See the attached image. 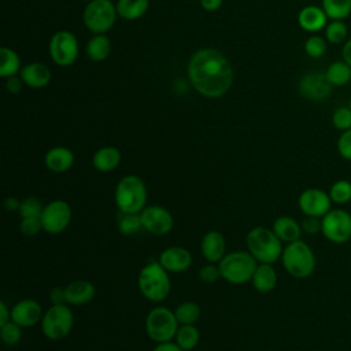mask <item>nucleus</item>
Segmentation results:
<instances>
[{"mask_svg":"<svg viewBox=\"0 0 351 351\" xmlns=\"http://www.w3.org/2000/svg\"><path fill=\"white\" fill-rule=\"evenodd\" d=\"M300 226H302V232L304 234H308V236H314V234H318L321 233V228H322V223H321V218H317V217H304V219L300 222Z\"/></svg>","mask_w":351,"mask_h":351,"instance_id":"37998d69","label":"nucleus"},{"mask_svg":"<svg viewBox=\"0 0 351 351\" xmlns=\"http://www.w3.org/2000/svg\"><path fill=\"white\" fill-rule=\"evenodd\" d=\"M117 14L110 0H92L84 10V23L92 33L103 34L112 27Z\"/></svg>","mask_w":351,"mask_h":351,"instance_id":"1a4fd4ad","label":"nucleus"},{"mask_svg":"<svg viewBox=\"0 0 351 351\" xmlns=\"http://www.w3.org/2000/svg\"><path fill=\"white\" fill-rule=\"evenodd\" d=\"M71 207L66 200L55 199L44 206L41 213L43 230L49 234L62 233L71 221Z\"/></svg>","mask_w":351,"mask_h":351,"instance_id":"9b49d317","label":"nucleus"},{"mask_svg":"<svg viewBox=\"0 0 351 351\" xmlns=\"http://www.w3.org/2000/svg\"><path fill=\"white\" fill-rule=\"evenodd\" d=\"M325 75L332 86H344L351 81V66L343 59L335 60L325 70Z\"/></svg>","mask_w":351,"mask_h":351,"instance_id":"a878e982","label":"nucleus"},{"mask_svg":"<svg viewBox=\"0 0 351 351\" xmlns=\"http://www.w3.org/2000/svg\"><path fill=\"white\" fill-rule=\"evenodd\" d=\"M321 7L329 19L344 21L351 15V0H321Z\"/></svg>","mask_w":351,"mask_h":351,"instance_id":"c756f323","label":"nucleus"},{"mask_svg":"<svg viewBox=\"0 0 351 351\" xmlns=\"http://www.w3.org/2000/svg\"><path fill=\"white\" fill-rule=\"evenodd\" d=\"M22 82H23V80L21 77H15V75L7 77V82H5L7 90L10 93H19L22 89Z\"/></svg>","mask_w":351,"mask_h":351,"instance_id":"a18cd8bd","label":"nucleus"},{"mask_svg":"<svg viewBox=\"0 0 351 351\" xmlns=\"http://www.w3.org/2000/svg\"><path fill=\"white\" fill-rule=\"evenodd\" d=\"M348 107L351 108V97H350V100H348Z\"/></svg>","mask_w":351,"mask_h":351,"instance_id":"603ef678","label":"nucleus"},{"mask_svg":"<svg viewBox=\"0 0 351 351\" xmlns=\"http://www.w3.org/2000/svg\"><path fill=\"white\" fill-rule=\"evenodd\" d=\"M49 55L58 66H70L78 55V43L71 32L60 30L49 41Z\"/></svg>","mask_w":351,"mask_h":351,"instance_id":"f8f14e48","label":"nucleus"},{"mask_svg":"<svg viewBox=\"0 0 351 351\" xmlns=\"http://www.w3.org/2000/svg\"><path fill=\"white\" fill-rule=\"evenodd\" d=\"M176 318L180 325L195 324L200 318V307L195 302H182L174 310Z\"/></svg>","mask_w":351,"mask_h":351,"instance_id":"2f4dec72","label":"nucleus"},{"mask_svg":"<svg viewBox=\"0 0 351 351\" xmlns=\"http://www.w3.org/2000/svg\"><path fill=\"white\" fill-rule=\"evenodd\" d=\"M280 259L287 273L295 278H307L314 273L317 265L314 251L302 239L288 243Z\"/></svg>","mask_w":351,"mask_h":351,"instance_id":"39448f33","label":"nucleus"},{"mask_svg":"<svg viewBox=\"0 0 351 351\" xmlns=\"http://www.w3.org/2000/svg\"><path fill=\"white\" fill-rule=\"evenodd\" d=\"M111 51V43L110 38L104 34H95L88 45H86V53L92 60L100 62L108 58Z\"/></svg>","mask_w":351,"mask_h":351,"instance_id":"c85d7f7f","label":"nucleus"},{"mask_svg":"<svg viewBox=\"0 0 351 351\" xmlns=\"http://www.w3.org/2000/svg\"><path fill=\"white\" fill-rule=\"evenodd\" d=\"M324 37L329 44H344L348 37V27L344 21L329 19L324 29Z\"/></svg>","mask_w":351,"mask_h":351,"instance_id":"7c9ffc66","label":"nucleus"},{"mask_svg":"<svg viewBox=\"0 0 351 351\" xmlns=\"http://www.w3.org/2000/svg\"><path fill=\"white\" fill-rule=\"evenodd\" d=\"M277 271L271 266V263H258L251 282L255 291L259 293H269L271 292L277 285Z\"/></svg>","mask_w":351,"mask_h":351,"instance_id":"b1692460","label":"nucleus"},{"mask_svg":"<svg viewBox=\"0 0 351 351\" xmlns=\"http://www.w3.org/2000/svg\"><path fill=\"white\" fill-rule=\"evenodd\" d=\"M341 59L351 66V38H347L341 47Z\"/></svg>","mask_w":351,"mask_h":351,"instance_id":"09e8293b","label":"nucleus"},{"mask_svg":"<svg viewBox=\"0 0 351 351\" xmlns=\"http://www.w3.org/2000/svg\"><path fill=\"white\" fill-rule=\"evenodd\" d=\"M44 163L49 171L60 174L73 167L74 154L66 147H53L47 151L44 156Z\"/></svg>","mask_w":351,"mask_h":351,"instance_id":"412c9836","label":"nucleus"},{"mask_svg":"<svg viewBox=\"0 0 351 351\" xmlns=\"http://www.w3.org/2000/svg\"><path fill=\"white\" fill-rule=\"evenodd\" d=\"M19 56L11 48L3 47L0 49V75L5 78L15 75L19 70Z\"/></svg>","mask_w":351,"mask_h":351,"instance_id":"473e14b6","label":"nucleus"},{"mask_svg":"<svg viewBox=\"0 0 351 351\" xmlns=\"http://www.w3.org/2000/svg\"><path fill=\"white\" fill-rule=\"evenodd\" d=\"M200 4L206 11H215L221 7L222 0H200Z\"/></svg>","mask_w":351,"mask_h":351,"instance_id":"3c124183","label":"nucleus"},{"mask_svg":"<svg viewBox=\"0 0 351 351\" xmlns=\"http://www.w3.org/2000/svg\"><path fill=\"white\" fill-rule=\"evenodd\" d=\"M333 204L344 206L351 202V181L337 180L335 181L328 191Z\"/></svg>","mask_w":351,"mask_h":351,"instance_id":"72a5a7b5","label":"nucleus"},{"mask_svg":"<svg viewBox=\"0 0 351 351\" xmlns=\"http://www.w3.org/2000/svg\"><path fill=\"white\" fill-rule=\"evenodd\" d=\"M332 125L340 132L351 129V108L348 106L337 107L332 114Z\"/></svg>","mask_w":351,"mask_h":351,"instance_id":"58836bf2","label":"nucleus"},{"mask_svg":"<svg viewBox=\"0 0 351 351\" xmlns=\"http://www.w3.org/2000/svg\"><path fill=\"white\" fill-rule=\"evenodd\" d=\"M81 1H86V3H89V1H92V0H81Z\"/></svg>","mask_w":351,"mask_h":351,"instance_id":"864d4df0","label":"nucleus"},{"mask_svg":"<svg viewBox=\"0 0 351 351\" xmlns=\"http://www.w3.org/2000/svg\"><path fill=\"white\" fill-rule=\"evenodd\" d=\"M66 303L69 306L88 304L96 295L95 285L88 280H73L64 287Z\"/></svg>","mask_w":351,"mask_h":351,"instance_id":"6ab92c4d","label":"nucleus"},{"mask_svg":"<svg viewBox=\"0 0 351 351\" xmlns=\"http://www.w3.org/2000/svg\"><path fill=\"white\" fill-rule=\"evenodd\" d=\"M19 206H21V200H18L16 197H5L4 199V207L8 210V211H18L19 210Z\"/></svg>","mask_w":351,"mask_h":351,"instance_id":"8fccbe9b","label":"nucleus"},{"mask_svg":"<svg viewBox=\"0 0 351 351\" xmlns=\"http://www.w3.org/2000/svg\"><path fill=\"white\" fill-rule=\"evenodd\" d=\"M22 326H19L18 324H15L14 321H8L3 325H0V337L1 341L5 346H15L21 341L22 339Z\"/></svg>","mask_w":351,"mask_h":351,"instance_id":"e433bc0d","label":"nucleus"},{"mask_svg":"<svg viewBox=\"0 0 351 351\" xmlns=\"http://www.w3.org/2000/svg\"><path fill=\"white\" fill-rule=\"evenodd\" d=\"M152 351H182V350L176 341H165V343H156Z\"/></svg>","mask_w":351,"mask_h":351,"instance_id":"49530a36","label":"nucleus"},{"mask_svg":"<svg viewBox=\"0 0 351 351\" xmlns=\"http://www.w3.org/2000/svg\"><path fill=\"white\" fill-rule=\"evenodd\" d=\"M174 339L182 351H192L199 344L200 332L195 326V324L180 325Z\"/></svg>","mask_w":351,"mask_h":351,"instance_id":"bb28decb","label":"nucleus"},{"mask_svg":"<svg viewBox=\"0 0 351 351\" xmlns=\"http://www.w3.org/2000/svg\"><path fill=\"white\" fill-rule=\"evenodd\" d=\"M271 229L276 233V236L285 244L300 240L302 233H303L300 223L289 215L277 217L273 222Z\"/></svg>","mask_w":351,"mask_h":351,"instance_id":"4be33fe9","label":"nucleus"},{"mask_svg":"<svg viewBox=\"0 0 351 351\" xmlns=\"http://www.w3.org/2000/svg\"><path fill=\"white\" fill-rule=\"evenodd\" d=\"M178 328L180 324L174 311L165 306L151 308L145 317V332L155 343L171 341L176 337Z\"/></svg>","mask_w":351,"mask_h":351,"instance_id":"0eeeda50","label":"nucleus"},{"mask_svg":"<svg viewBox=\"0 0 351 351\" xmlns=\"http://www.w3.org/2000/svg\"><path fill=\"white\" fill-rule=\"evenodd\" d=\"M256 266L258 261L248 251H232L218 262L221 278L234 285L251 281Z\"/></svg>","mask_w":351,"mask_h":351,"instance_id":"423d86ee","label":"nucleus"},{"mask_svg":"<svg viewBox=\"0 0 351 351\" xmlns=\"http://www.w3.org/2000/svg\"><path fill=\"white\" fill-rule=\"evenodd\" d=\"M143 229L154 236L167 234L174 226V218L171 213L158 204L145 206L140 213Z\"/></svg>","mask_w":351,"mask_h":351,"instance_id":"4468645a","label":"nucleus"},{"mask_svg":"<svg viewBox=\"0 0 351 351\" xmlns=\"http://www.w3.org/2000/svg\"><path fill=\"white\" fill-rule=\"evenodd\" d=\"M137 285L140 293L151 302L165 300L171 289L169 271L158 261L149 262L141 267Z\"/></svg>","mask_w":351,"mask_h":351,"instance_id":"20e7f679","label":"nucleus"},{"mask_svg":"<svg viewBox=\"0 0 351 351\" xmlns=\"http://www.w3.org/2000/svg\"><path fill=\"white\" fill-rule=\"evenodd\" d=\"M43 315V307L34 299L18 300L11 307V321H14L22 328H30L40 324Z\"/></svg>","mask_w":351,"mask_h":351,"instance_id":"dca6fc26","label":"nucleus"},{"mask_svg":"<svg viewBox=\"0 0 351 351\" xmlns=\"http://www.w3.org/2000/svg\"><path fill=\"white\" fill-rule=\"evenodd\" d=\"M19 230L23 236L33 237L37 236L43 230V223L40 217H25L21 218L19 222Z\"/></svg>","mask_w":351,"mask_h":351,"instance_id":"ea45409f","label":"nucleus"},{"mask_svg":"<svg viewBox=\"0 0 351 351\" xmlns=\"http://www.w3.org/2000/svg\"><path fill=\"white\" fill-rule=\"evenodd\" d=\"M247 251L258 263H274L281 258L282 241L276 236L273 229L265 226L252 228L245 237Z\"/></svg>","mask_w":351,"mask_h":351,"instance_id":"7ed1b4c3","label":"nucleus"},{"mask_svg":"<svg viewBox=\"0 0 351 351\" xmlns=\"http://www.w3.org/2000/svg\"><path fill=\"white\" fill-rule=\"evenodd\" d=\"M21 78L30 88H44L51 81V71L44 63L33 62L21 70Z\"/></svg>","mask_w":351,"mask_h":351,"instance_id":"393cba45","label":"nucleus"},{"mask_svg":"<svg viewBox=\"0 0 351 351\" xmlns=\"http://www.w3.org/2000/svg\"><path fill=\"white\" fill-rule=\"evenodd\" d=\"M43 210H44L43 202L36 196H29V197H25L23 200H21V206H19L18 213H19L21 218L41 217Z\"/></svg>","mask_w":351,"mask_h":351,"instance_id":"4c0bfd02","label":"nucleus"},{"mask_svg":"<svg viewBox=\"0 0 351 351\" xmlns=\"http://www.w3.org/2000/svg\"><path fill=\"white\" fill-rule=\"evenodd\" d=\"M158 262L169 273H182L191 267L192 255L181 245H170L159 254Z\"/></svg>","mask_w":351,"mask_h":351,"instance_id":"f3484780","label":"nucleus"},{"mask_svg":"<svg viewBox=\"0 0 351 351\" xmlns=\"http://www.w3.org/2000/svg\"><path fill=\"white\" fill-rule=\"evenodd\" d=\"M326 48H328V41L324 36H319V34H311L304 41V52L313 59L321 58L326 52Z\"/></svg>","mask_w":351,"mask_h":351,"instance_id":"c9c22d12","label":"nucleus"},{"mask_svg":"<svg viewBox=\"0 0 351 351\" xmlns=\"http://www.w3.org/2000/svg\"><path fill=\"white\" fill-rule=\"evenodd\" d=\"M188 74L193 88L211 99L225 95L233 82V69L229 60L213 48L199 49L192 55Z\"/></svg>","mask_w":351,"mask_h":351,"instance_id":"f257e3e1","label":"nucleus"},{"mask_svg":"<svg viewBox=\"0 0 351 351\" xmlns=\"http://www.w3.org/2000/svg\"><path fill=\"white\" fill-rule=\"evenodd\" d=\"M329 18L322 7L306 5L298 14L299 26L308 33H318L325 29Z\"/></svg>","mask_w":351,"mask_h":351,"instance_id":"aec40b11","label":"nucleus"},{"mask_svg":"<svg viewBox=\"0 0 351 351\" xmlns=\"http://www.w3.org/2000/svg\"><path fill=\"white\" fill-rule=\"evenodd\" d=\"M336 148L339 155L343 159L351 162V129L340 132V136L336 143Z\"/></svg>","mask_w":351,"mask_h":351,"instance_id":"a19ab883","label":"nucleus"},{"mask_svg":"<svg viewBox=\"0 0 351 351\" xmlns=\"http://www.w3.org/2000/svg\"><path fill=\"white\" fill-rule=\"evenodd\" d=\"M321 233L333 244H344L351 240V214L344 208H332L321 218Z\"/></svg>","mask_w":351,"mask_h":351,"instance_id":"9d476101","label":"nucleus"},{"mask_svg":"<svg viewBox=\"0 0 351 351\" xmlns=\"http://www.w3.org/2000/svg\"><path fill=\"white\" fill-rule=\"evenodd\" d=\"M122 215L118 219L117 228L118 232L123 236H133L138 233L143 229V222L140 214H125L121 213Z\"/></svg>","mask_w":351,"mask_h":351,"instance_id":"f704fd0d","label":"nucleus"},{"mask_svg":"<svg viewBox=\"0 0 351 351\" xmlns=\"http://www.w3.org/2000/svg\"><path fill=\"white\" fill-rule=\"evenodd\" d=\"M40 325L47 339L53 341L64 339L74 325V315L70 306L67 303L51 304V307L44 311Z\"/></svg>","mask_w":351,"mask_h":351,"instance_id":"6e6552de","label":"nucleus"},{"mask_svg":"<svg viewBox=\"0 0 351 351\" xmlns=\"http://www.w3.org/2000/svg\"><path fill=\"white\" fill-rule=\"evenodd\" d=\"M10 319H11V308H8L5 302L1 300L0 302V325L8 322Z\"/></svg>","mask_w":351,"mask_h":351,"instance_id":"de8ad7c7","label":"nucleus"},{"mask_svg":"<svg viewBox=\"0 0 351 351\" xmlns=\"http://www.w3.org/2000/svg\"><path fill=\"white\" fill-rule=\"evenodd\" d=\"M49 302L51 304H62L66 303L64 287H55L49 291Z\"/></svg>","mask_w":351,"mask_h":351,"instance_id":"c03bdc74","label":"nucleus"},{"mask_svg":"<svg viewBox=\"0 0 351 351\" xmlns=\"http://www.w3.org/2000/svg\"><path fill=\"white\" fill-rule=\"evenodd\" d=\"M147 199L145 182L138 176H125L115 185L114 200L119 213L140 214L147 206Z\"/></svg>","mask_w":351,"mask_h":351,"instance_id":"f03ea898","label":"nucleus"},{"mask_svg":"<svg viewBox=\"0 0 351 351\" xmlns=\"http://www.w3.org/2000/svg\"><path fill=\"white\" fill-rule=\"evenodd\" d=\"M148 0H118L117 12L123 19H137L148 10Z\"/></svg>","mask_w":351,"mask_h":351,"instance_id":"cd10ccee","label":"nucleus"},{"mask_svg":"<svg viewBox=\"0 0 351 351\" xmlns=\"http://www.w3.org/2000/svg\"><path fill=\"white\" fill-rule=\"evenodd\" d=\"M332 204L329 193L321 188H307L298 197L299 210L307 217L322 218L332 210Z\"/></svg>","mask_w":351,"mask_h":351,"instance_id":"ddd939ff","label":"nucleus"},{"mask_svg":"<svg viewBox=\"0 0 351 351\" xmlns=\"http://www.w3.org/2000/svg\"><path fill=\"white\" fill-rule=\"evenodd\" d=\"M121 160H122L121 151L117 147L107 145V147L99 148L95 152L92 158V165L95 170L100 173H110L119 166Z\"/></svg>","mask_w":351,"mask_h":351,"instance_id":"5701e85b","label":"nucleus"},{"mask_svg":"<svg viewBox=\"0 0 351 351\" xmlns=\"http://www.w3.org/2000/svg\"><path fill=\"white\" fill-rule=\"evenodd\" d=\"M200 251L203 258L210 263H218L226 254V241L221 232L208 230L200 241Z\"/></svg>","mask_w":351,"mask_h":351,"instance_id":"a211bd4d","label":"nucleus"},{"mask_svg":"<svg viewBox=\"0 0 351 351\" xmlns=\"http://www.w3.org/2000/svg\"><path fill=\"white\" fill-rule=\"evenodd\" d=\"M219 277H221L219 267L215 266V263L207 262V265H203V266L200 267V270H199V278H200L203 282L213 284V282H215Z\"/></svg>","mask_w":351,"mask_h":351,"instance_id":"79ce46f5","label":"nucleus"},{"mask_svg":"<svg viewBox=\"0 0 351 351\" xmlns=\"http://www.w3.org/2000/svg\"><path fill=\"white\" fill-rule=\"evenodd\" d=\"M332 84L328 81L325 73H308L304 74L299 81L300 95L310 101L326 100L332 93Z\"/></svg>","mask_w":351,"mask_h":351,"instance_id":"2eb2a0df","label":"nucleus"}]
</instances>
